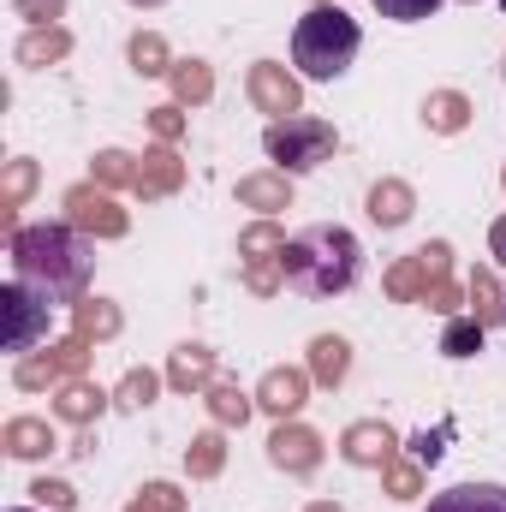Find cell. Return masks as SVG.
I'll return each mask as SVG.
<instances>
[{
	"instance_id": "23",
	"label": "cell",
	"mask_w": 506,
	"mask_h": 512,
	"mask_svg": "<svg viewBox=\"0 0 506 512\" xmlns=\"http://www.w3.org/2000/svg\"><path fill=\"white\" fill-rule=\"evenodd\" d=\"M251 405L256 399L239 382H209V411H215V423H245Z\"/></svg>"
},
{
	"instance_id": "28",
	"label": "cell",
	"mask_w": 506,
	"mask_h": 512,
	"mask_svg": "<svg viewBox=\"0 0 506 512\" xmlns=\"http://www.w3.org/2000/svg\"><path fill=\"white\" fill-rule=\"evenodd\" d=\"M167 78H173L179 102H209V90H215V78H209V66H203V60H179Z\"/></svg>"
},
{
	"instance_id": "17",
	"label": "cell",
	"mask_w": 506,
	"mask_h": 512,
	"mask_svg": "<svg viewBox=\"0 0 506 512\" xmlns=\"http://www.w3.org/2000/svg\"><path fill=\"white\" fill-rule=\"evenodd\" d=\"M0 441H6L12 459H42V453H54V429H48L42 417H12Z\"/></svg>"
},
{
	"instance_id": "18",
	"label": "cell",
	"mask_w": 506,
	"mask_h": 512,
	"mask_svg": "<svg viewBox=\"0 0 506 512\" xmlns=\"http://www.w3.org/2000/svg\"><path fill=\"white\" fill-rule=\"evenodd\" d=\"M167 382L179 387V393L209 387V382H215V352H209V346H179V352H173V364H167Z\"/></svg>"
},
{
	"instance_id": "22",
	"label": "cell",
	"mask_w": 506,
	"mask_h": 512,
	"mask_svg": "<svg viewBox=\"0 0 506 512\" xmlns=\"http://www.w3.org/2000/svg\"><path fill=\"white\" fill-rule=\"evenodd\" d=\"M72 322H78V334H84V340H108V334L120 328V310H114L108 298H84V304L72 310Z\"/></svg>"
},
{
	"instance_id": "25",
	"label": "cell",
	"mask_w": 506,
	"mask_h": 512,
	"mask_svg": "<svg viewBox=\"0 0 506 512\" xmlns=\"http://www.w3.org/2000/svg\"><path fill=\"white\" fill-rule=\"evenodd\" d=\"M131 66H137L143 78H161V72H173L179 60H167V42H161L155 30H143V36H131Z\"/></svg>"
},
{
	"instance_id": "36",
	"label": "cell",
	"mask_w": 506,
	"mask_h": 512,
	"mask_svg": "<svg viewBox=\"0 0 506 512\" xmlns=\"http://www.w3.org/2000/svg\"><path fill=\"white\" fill-rule=\"evenodd\" d=\"M453 435V423H441V429H423V435H411V459L417 465H435L441 459V441Z\"/></svg>"
},
{
	"instance_id": "27",
	"label": "cell",
	"mask_w": 506,
	"mask_h": 512,
	"mask_svg": "<svg viewBox=\"0 0 506 512\" xmlns=\"http://www.w3.org/2000/svg\"><path fill=\"white\" fill-rule=\"evenodd\" d=\"M239 251L251 256V268H268V262H280V256H286V233L262 221V227H251V233L239 239Z\"/></svg>"
},
{
	"instance_id": "20",
	"label": "cell",
	"mask_w": 506,
	"mask_h": 512,
	"mask_svg": "<svg viewBox=\"0 0 506 512\" xmlns=\"http://www.w3.org/2000/svg\"><path fill=\"white\" fill-rule=\"evenodd\" d=\"M66 48H72V36H66L60 24H36V30L18 42V60H24V66H48V60H60Z\"/></svg>"
},
{
	"instance_id": "34",
	"label": "cell",
	"mask_w": 506,
	"mask_h": 512,
	"mask_svg": "<svg viewBox=\"0 0 506 512\" xmlns=\"http://www.w3.org/2000/svg\"><path fill=\"white\" fill-rule=\"evenodd\" d=\"M441 0H376L381 18H393V24H417V18H429Z\"/></svg>"
},
{
	"instance_id": "11",
	"label": "cell",
	"mask_w": 506,
	"mask_h": 512,
	"mask_svg": "<svg viewBox=\"0 0 506 512\" xmlns=\"http://www.w3.org/2000/svg\"><path fill=\"white\" fill-rule=\"evenodd\" d=\"M304 393H310V370H268L262 387H256V405L274 411V417H292L304 405Z\"/></svg>"
},
{
	"instance_id": "19",
	"label": "cell",
	"mask_w": 506,
	"mask_h": 512,
	"mask_svg": "<svg viewBox=\"0 0 506 512\" xmlns=\"http://www.w3.org/2000/svg\"><path fill=\"white\" fill-rule=\"evenodd\" d=\"M411 203H417V197H411L405 179H381L376 191H370V221H376V227H405V221H411Z\"/></svg>"
},
{
	"instance_id": "9",
	"label": "cell",
	"mask_w": 506,
	"mask_h": 512,
	"mask_svg": "<svg viewBox=\"0 0 506 512\" xmlns=\"http://www.w3.org/2000/svg\"><path fill=\"white\" fill-rule=\"evenodd\" d=\"M268 459H274L280 471H292V477H310V471L322 465V441H316V429H304V423H280V429L268 435Z\"/></svg>"
},
{
	"instance_id": "1",
	"label": "cell",
	"mask_w": 506,
	"mask_h": 512,
	"mask_svg": "<svg viewBox=\"0 0 506 512\" xmlns=\"http://www.w3.org/2000/svg\"><path fill=\"white\" fill-rule=\"evenodd\" d=\"M12 274L24 286H36L48 304H84V286H90V268L96 251L78 227H18L12 233Z\"/></svg>"
},
{
	"instance_id": "14",
	"label": "cell",
	"mask_w": 506,
	"mask_h": 512,
	"mask_svg": "<svg viewBox=\"0 0 506 512\" xmlns=\"http://www.w3.org/2000/svg\"><path fill=\"white\" fill-rule=\"evenodd\" d=\"M102 405H108V393L96 382H84V376L60 382V393H54V411H60L66 423H90V417H102Z\"/></svg>"
},
{
	"instance_id": "33",
	"label": "cell",
	"mask_w": 506,
	"mask_h": 512,
	"mask_svg": "<svg viewBox=\"0 0 506 512\" xmlns=\"http://www.w3.org/2000/svg\"><path fill=\"white\" fill-rule=\"evenodd\" d=\"M126 512H185V495H179V489H167V483H149Z\"/></svg>"
},
{
	"instance_id": "40",
	"label": "cell",
	"mask_w": 506,
	"mask_h": 512,
	"mask_svg": "<svg viewBox=\"0 0 506 512\" xmlns=\"http://www.w3.org/2000/svg\"><path fill=\"white\" fill-rule=\"evenodd\" d=\"M149 126H155V137H167V143H173V137L185 131V114H179V108H155V114H149Z\"/></svg>"
},
{
	"instance_id": "45",
	"label": "cell",
	"mask_w": 506,
	"mask_h": 512,
	"mask_svg": "<svg viewBox=\"0 0 506 512\" xmlns=\"http://www.w3.org/2000/svg\"><path fill=\"white\" fill-rule=\"evenodd\" d=\"M12 512H30V507H12Z\"/></svg>"
},
{
	"instance_id": "3",
	"label": "cell",
	"mask_w": 506,
	"mask_h": 512,
	"mask_svg": "<svg viewBox=\"0 0 506 512\" xmlns=\"http://www.w3.org/2000/svg\"><path fill=\"white\" fill-rule=\"evenodd\" d=\"M358 48H364V30H358V18H352L340 0H316V6L298 18V30H292V60H298V72L316 78V84H334V78L358 60Z\"/></svg>"
},
{
	"instance_id": "12",
	"label": "cell",
	"mask_w": 506,
	"mask_h": 512,
	"mask_svg": "<svg viewBox=\"0 0 506 512\" xmlns=\"http://www.w3.org/2000/svg\"><path fill=\"white\" fill-rule=\"evenodd\" d=\"M179 179H185V161L173 155V149H149L143 161H137V197H167V191H179Z\"/></svg>"
},
{
	"instance_id": "6",
	"label": "cell",
	"mask_w": 506,
	"mask_h": 512,
	"mask_svg": "<svg viewBox=\"0 0 506 512\" xmlns=\"http://www.w3.org/2000/svg\"><path fill=\"white\" fill-rule=\"evenodd\" d=\"M66 221L78 227V233H96V239H120L131 221L126 209L108 197V191H96V185H78V191H66Z\"/></svg>"
},
{
	"instance_id": "35",
	"label": "cell",
	"mask_w": 506,
	"mask_h": 512,
	"mask_svg": "<svg viewBox=\"0 0 506 512\" xmlns=\"http://www.w3.org/2000/svg\"><path fill=\"white\" fill-rule=\"evenodd\" d=\"M30 185H36V167H30V161H12V167H6V215L30 197Z\"/></svg>"
},
{
	"instance_id": "31",
	"label": "cell",
	"mask_w": 506,
	"mask_h": 512,
	"mask_svg": "<svg viewBox=\"0 0 506 512\" xmlns=\"http://www.w3.org/2000/svg\"><path fill=\"white\" fill-rule=\"evenodd\" d=\"M96 185H137L131 155H120V149H102V155H96Z\"/></svg>"
},
{
	"instance_id": "38",
	"label": "cell",
	"mask_w": 506,
	"mask_h": 512,
	"mask_svg": "<svg viewBox=\"0 0 506 512\" xmlns=\"http://www.w3.org/2000/svg\"><path fill=\"white\" fill-rule=\"evenodd\" d=\"M30 495H36V501H42V507H54V512H72V507H78V495H72V489H66V483H48V477H42V483H36V489H30Z\"/></svg>"
},
{
	"instance_id": "32",
	"label": "cell",
	"mask_w": 506,
	"mask_h": 512,
	"mask_svg": "<svg viewBox=\"0 0 506 512\" xmlns=\"http://www.w3.org/2000/svg\"><path fill=\"white\" fill-rule=\"evenodd\" d=\"M155 387H161L155 370H131L126 382H120V405H126V411H143V405L155 399Z\"/></svg>"
},
{
	"instance_id": "26",
	"label": "cell",
	"mask_w": 506,
	"mask_h": 512,
	"mask_svg": "<svg viewBox=\"0 0 506 512\" xmlns=\"http://www.w3.org/2000/svg\"><path fill=\"white\" fill-rule=\"evenodd\" d=\"M441 352H447V358H477V352H483V322H477V316H453L447 334H441Z\"/></svg>"
},
{
	"instance_id": "13",
	"label": "cell",
	"mask_w": 506,
	"mask_h": 512,
	"mask_svg": "<svg viewBox=\"0 0 506 512\" xmlns=\"http://www.w3.org/2000/svg\"><path fill=\"white\" fill-rule=\"evenodd\" d=\"M429 512H506V489L501 483H459V489H441Z\"/></svg>"
},
{
	"instance_id": "4",
	"label": "cell",
	"mask_w": 506,
	"mask_h": 512,
	"mask_svg": "<svg viewBox=\"0 0 506 512\" xmlns=\"http://www.w3.org/2000/svg\"><path fill=\"white\" fill-rule=\"evenodd\" d=\"M334 126L328 120H310V114H286V120H274V126L262 131V149H268V161L280 167V173H310V167H322L328 155H334Z\"/></svg>"
},
{
	"instance_id": "43",
	"label": "cell",
	"mask_w": 506,
	"mask_h": 512,
	"mask_svg": "<svg viewBox=\"0 0 506 512\" xmlns=\"http://www.w3.org/2000/svg\"><path fill=\"white\" fill-rule=\"evenodd\" d=\"M304 512H340V507H328V501H316V507H304Z\"/></svg>"
},
{
	"instance_id": "44",
	"label": "cell",
	"mask_w": 506,
	"mask_h": 512,
	"mask_svg": "<svg viewBox=\"0 0 506 512\" xmlns=\"http://www.w3.org/2000/svg\"><path fill=\"white\" fill-rule=\"evenodd\" d=\"M131 6H161V0H131Z\"/></svg>"
},
{
	"instance_id": "15",
	"label": "cell",
	"mask_w": 506,
	"mask_h": 512,
	"mask_svg": "<svg viewBox=\"0 0 506 512\" xmlns=\"http://www.w3.org/2000/svg\"><path fill=\"white\" fill-rule=\"evenodd\" d=\"M346 459L352 465H387L393 459V429L387 423H352L346 429Z\"/></svg>"
},
{
	"instance_id": "42",
	"label": "cell",
	"mask_w": 506,
	"mask_h": 512,
	"mask_svg": "<svg viewBox=\"0 0 506 512\" xmlns=\"http://www.w3.org/2000/svg\"><path fill=\"white\" fill-rule=\"evenodd\" d=\"M489 251H495V262L506 268V215L495 221V233H489Z\"/></svg>"
},
{
	"instance_id": "24",
	"label": "cell",
	"mask_w": 506,
	"mask_h": 512,
	"mask_svg": "<svg viewBox=\"0 0 506 512\" xmlns=\"http://www.w3.org/2000/svg\"><path fill=\"white\" fill-rule=\"evenodd\" d=\"M423 120H429L435 131H465V120H471V102H465L459 90H441V96H429Z\"/></svg>"
},
{
	"instance_id": "37",
	"label": "cell",
	"mask_w": 506,
	"mask_h": 512,
	"mask_svg": "<svg viewBox=\"0 0 506 512\" xmlns=\"http://www.w3.org/2000/svg\"><path fill=\"white\" fill-rule=\"evenodd\" d=\"M381 471H387V489H393L399 501H405V495H417V459H411V465H399V459H387Z\"/></svg>"
},
{
	"instance_id": "2",
	"label": "cell",
	"mask_w": 506,
	"mask_h": 512,
	"mask_svg": "<svg viewBox=\"0 0 506 512\" xmlns=\"http://www.w3.org/2000/svg\"><path fill=\"white\" fill-rule=\"evenodd\" d=\"M280 268H286V280H292L298 292H310V298H334V292H346V286L358 280L364 251H358V239H352L346 227H310V233L286 239Z\"/></svg>"
},
{
	"instance_id": "30",
	"label": "cell",
	"mask_w": 506,
	"mask_h": 512,
	"mask_svg": "<svg viewBox=\"0 0 506 512\" xmlns=\"http://www.w3.org/2000/svg\"><path fill=\"white\" fill-rule=\"evenodd\" d=\"M471 304H477V322H483V328L506 316V304H501V292H495V274H489V268L471 274Z\"/></svg>"
},
{
	"instance_id": "10",
	"label": "cell",
	"mask_w": 506,
	"mask_h": 512,
	"mask_svg": "<svg viewBox=\"0 0 506 512\" xmlns=\"http://www.w3.org/2000/svg\"><path fill=\"white\" fill-rule=\"evenodd\" d=\"M251 102L262 114H274V120L298 114V78L286 66H274V60H256L251 66Z\"/></svg>"
},
{
	"instance_id": "46",
	"label": "cell",
	"mask_w": 506,
	"mask_h": 512,
	"mask_svg": "<svg viewBox=\"0 0 506 512\" xmlns=\"http://www.w3.org/2000/svg\"><path fill=\"white\" fill-rule=\"evenodd\" d=\"M501 6H506V0H501Z\"/></svg>"
},
{
	"instance_id": "41",
	"label": "cell",
	"mask_w": 506,
	"mask_h": 512,
	"mask_svg": "<svg viewBox=\"0 0 506 512\" xmlns=\"http://www.w3.org/2000/svg\"><path fill=\"white\" fill-rule=\"evenodd\" d=\"M423 304L453 316V310H459V286H453V280H441V286H429V292H423Z\"/></svg>"
},
{
	"instance_id": "16",
	"label": "cell",
	"mask_w": 506,
	"mask_h": 512,
	"mask_svg": "<svg viewBox=\"0 0 506 512\" xmlns=\"http://www.w3.org/2000/svg\"><path fill=\"white\" fill-rule=\"evenodd\" d=\"M346 370H352V346L340 340V334H322V340H310V376L322 387H340L346 382Z\"/></svg>"
},
{
	"instance_id": "7",
	"label": "cell",
	"mask_w": 506,
	"mask_h": 512,
	"mask_svg": "<svg viewBox=\"0 0 506 512\" xmlns=\"http://www.w3.org/2000/svg\"><path fill=\"white\" fill-rule=\"evenodd\" d=\"M90 364V340L72 334L66 346H54L48 358H18V387H48V382H72Z\"/></svg>"
},
{
	"instance_id": "8",
	"label": "cell",
	"mask_w": 506,
	"mask_h": 512,
	"mask_svg": "<svg viewBox=\"0 0 506 512\" xmlns=\"http://www.w3.org/2000/svg\"><path fill=\"white\" fill-rule=\"evenodd\" d=\"M447 268H453V251H447V245H423L417 256H405V262L387 274V292H393V298H417V292L441 286Z\"/></svg>"
},
{
	"instance_id": "29",
	"label": "cell",
	"mask_w": 506,
	"mask_h": 512,
	"mask_svg": "<svg viewBox=\"0 0 506 512\" xmlns=\"http://www.w3.org/2000/svg\"><path fill=\"white\" fill-rule=\"evenodd\" d=\"M185 465H191V477H215V471L227 465V447H221V429H209V435H197V441H191V453H185Z\"/></svg>"
},
{
	"instance_id": "5",
	"label": "cell",
	"mask_w": 506,
	"mask_h": 512,
	"mask_svg": "<svg viewBox=\"0 0 506 512\" xmlns=\"http://www.w3.org/2000/svg\"><path fill=\"white\" fill-rule=\"evenodd\" d=\"M0 310H6V352L30 358L36 340H48V298H42L36 286L12 280V286L0 292Z\"/></svg>"
},
{
	"instance_id": "21",
	"label": "cell",
	"mask_w": 506,
	"mask_h": 512,
	"mask_svg": "<svg viewBox=\"0 0 506 512\" xmlns=\"http://www.w3.org/2000/svg\"><path fill=\"white\" fill-rule=\"evenodd\" d=\"M239 203H251V209H286V203H292L286 173H256V179H239Z\"/></svg>"
},
{
	"instance_id": "39",
	"label": "cell",
	"mask_w": 506,
	"mask_h": 512,
	"mask_svg": "<svg viewBox=\"0 0 506 512\" xmlns=\"http://www.w3.org/2000/svg\"><path fill=\"white\" fill-rule=\"evenodd\" d=\"M18 6V18H30V24H54L60 12H66V0H12Z\"/></svg>"
}]
</instances>
